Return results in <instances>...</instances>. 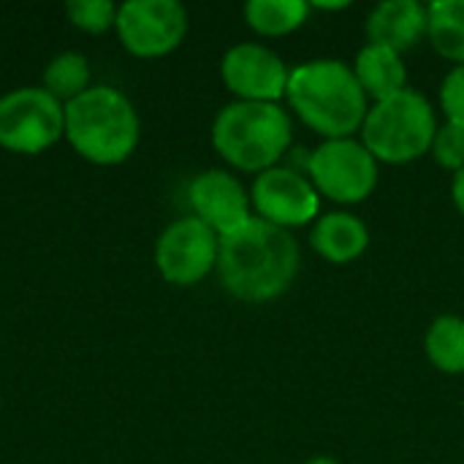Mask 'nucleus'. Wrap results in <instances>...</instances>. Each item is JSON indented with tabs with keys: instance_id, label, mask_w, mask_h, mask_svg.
<instances>
[{
	"instance_id": "f257e3e1",
	"label": "nucleus",
	"mask_w": 464,
	"mask_h": 464,
	"mask_svg": "<svg viewBox=\"0 0 464 464\" xmlns=\"http://www.w3.org/2000/svg\"><path fill=\"white\" fill-rule=\"evenodd\" d=\"M299 272V245L291 231L250 218L242 228L220 237L218 277L223 288L250 304L283 296Z\"/></svg>"
},
{
	"instance_id": "f03ea898",
	"label": "nucleus",
	"mask_w": 464,
	"mask_h": 464,
	"mask_svg": "<svg viewBox=\"0 0 464 464\" xmlns=\"http://www.w3.org/2000/svg\"><path fill=\"white\" fill-rule=\"evenodd\" d=\"M285 98L291 109L315 133L329 139H351L370 111L353 65L343 60H310L291 71Z\"/></svg>"
},
{
	"instance_id": "7ed1b4c3",
	"label": "nucleus",
	"mask_w": 464,
	"mask_h": 464,
	"mask_svg": "<svg viewBox=\"0 0 464 464\" xmlns=\"http://www.w3.org/2000/svg\"><path fill=\"white\" fill-rule=\"evenodd\" d=\"M141 136L139 114L125 92L109 84H92L65 103V141L79 158L95 166L125 163Z\"/></svg>"
},
{
	"instance_id": "20e7f679",
	"label": "nucleus",
	"mask_w": 464,
	"mask_h": 464,
	"mask_svg": "<svg viewBox=\"0 0 464 464\" xmlns=\"http://www.w3.org/2000/svg\"><path fill=\"white\" fill-rule=\"evenodd\" d=\"M218 155L239 171H266L291 144V117L277 103L234 101L212 122Z\"/></svg>"
},
{
	"instance_id": "39448f33",
	"label": "nucleus",
	"mask_w": 464,
	"mask_h": 464,
	"mask_svg": "<svg viewBox=\"0 0 464 464\" xmlns=\"http://www.w3.org/2000/svg\"><path fill=\"white\" fill-rule=\"evenodd\" d=\"M438 120L432 103L405 87L402 92L378 101L362 125V144L383 163H411L432 150Z\"/></svg>"
},
{
	"instance_id": "423d86ee",
	"label": "nucleus",
	"mask_w": 464,
	"mask_h": 464,
	"mask_svg": "<svg viewBox=\"0 0 464 464\" xmlns=\"http://www.w3.org/2000/svg\"><path fill=\"white\" fill-rule=\"evenodd\" d=\"M65 139V106L44 87H16L0 95V147L41 155Z\"/></svg>"
},
{
	"instance_id": "0eeeda50",
	"label": "nucleus",
	"mask_w": 464,
	"mask_h": 464,
	"mask_svg": "<svg viewBox=\"0 0 464 464\" xmlns=\"http://www.w3.org/2000/svg\"><path fill=\"white\" fill-rule=\"evenodd\" d=\"M307 169L315 190L337 204H359L378 188V160L353 136L324 141L310 155Z\"/></svg>"
},
{
	"instance_id": "6e6552de",
	"label": "nucleus",
	"mask_w": 464,
	"mask_h": 464,
	"mask_svg": "<svg viewBox=\"0 0 464 464\" xmlns=\"http://www.w3.org/2000/svg\"><path fill=\"white\" fill-rule=\"evenodd\" d=\"M114 30L128 54L141 60L166 57L188 35V11L177 0H128L120 3Z\"/></svg>"
},
{
	"instance_id": "1a4fd4ad",
	"label": "nucleus",
	"mask_w": 464,
	"mask_h": 464,
	"mask_svg": "<svg viewBox=\"0 0 464 464\" xmlns=\"http://www.w3.org/2000/svg\"><path fill=\"white\" fill-rule=\"evenodd\" d=\"M218 253L220 237L207 223L188 215L166 226L158 237L155 266L166 283L188 288L201 283L212 269H218Z\"/></svg>"
},
{
	"instance_id": "9d476101",
	"label": "nucleus",
	"mask_w": 464,
	"mask_h": 464,
	"mask_svg": "<svg viewBox=\"0 0 464 464\" xmlns=\"http://www.w3.org/2000/svg\"><path fill=\"white\" fill-rule=\"evenodd\" d=\"M318 196L321 193L315 190L313 179L280 166L261 171L250 190V201L258 209V218L285 231L304 226L318 215Z\"/></svg>"
},
{
	"instance_id": "9b49d317",
	"label": "nucleus",
	"mask_w": 464,
	"mask_h": 464,
	"mask_svg": "<svg viewBox=\"0 0 464 464\" xmlns=\"http://www.w3.org/2000/svg\"><path fill=\"white\" fill-rule=\"evenodd\" d=\"M220 76L239 101L277 103L288 90L291 71L269 46L237 44L226 52Z\"/></svg>"
},
{
	"instance_id": "f8f14e48",
	"label": "nucleus",
	"mask_w": 464,
	"mask_h": 464,
	"mask_svg": "<svg viewBox=\"0 0 464 464\" xmlns=\"http://www.w3.org/2000/svg\"><path fill=\"white\" fill-rule=\"evenodd\" d=\"M188 198L193 218L207 223L218 237H226L250 220V196L245 185L223 169L198 174L188 188Z\"/></svg>"
},
{
	"instance_id": "ddd939ff",
	"label": "nucleus",
	"mask_w": 464,
	"mask_h": 464,
	"mask_svg": "<svg viewBox=\"0 0 464 464\" xmlns=\"http://www.w3.org/2000/svg\"><path fill=\"white\" fill-rule=\"evenodd\" d=\"M427 8L416 0H386L367 16V38L372 46H386L397 54L416 46L427 35Z\"/></svg>"
},
{
	"instance_id": "4468645a",
	"label": "nucleus",
	"mask_w": 464,
	"mask_h": 464,
	"mask_svg": "<svg viewBox=\"0 0 464 464\" xmlns=\"http://www.w3.org/2000/svg\"><path fill=\"white\" fill-rule=\"evenodd\" d=\"M310 242L321 258L332 264H351L367 250L370 231L351 212H329L318 218V223L313 226Z\"/></svg>"
},
{
	"instance_id": "2eb2a0df",
	"label": "nucleus",
	"mask_w": 464,
	"mask_h": 464,
	"mask_svg": "<svg viewBox=\"0 0 464 464\" xmlns=\"http://www.w3.org/2000/svg\"><path fill=\"white\" fill-rule=\"evenodd\" d=\"M353 73H356L362 90L367 92V98H372L375 103L402 92L405 82H408L402 54H397L386 46H372V44H367L356 54Z\"/></svg>"
},
{
	"instance_id": "dca6fc26",
	"label": "nucleus",
	"mask_w": 464,
	"mask_h": 464,
	"mask_svg": "<svg viewBox=\"0 0 464 464\" xmlns=\"http://www.w3.org/2000/svg\"><path fill=\"white\" fill-rule=\"evenodd\" d=\"M427 356L435 370L443 375H462L464 372V318L459 315H440L432 321L424 337Z\"/></svg>"
},
{
	"instance_id": "f3484780",
	"label": "nucleus",
	"mask_w": 464,
	"mask_h": 464,
	"mask_svg": "<svg viewBox=\"0 0 464 464\" xmlns=\"http://www.w3.org/2000/svg\"><path fill=\"white\" fill-rule=\"evenodd\" d=\"M310 5L304 0H250L245 5V22L258 35H288L307 19Z\"/></svg>"
},
{
	"instance_id": "a211bd4d",
	"label": "nucleus",
	"mask_w": 464,
	"mask_h": 464,
	"mask_svg": "<svg viewBox=\"0 0 464 464\" xmlns=\"http://www.w3.org/2000/svg\"><path fill=\"white\" fill-rule=\"evenodd\" d=\"M427 16V35L435 52L464 65V0H435Z\"/></svg>"
},
{
	"instance_id": "6ab92c4d",
	"label": "nucleus",
	"mask_w": 464,
	"mask_h": 464,
	"mask_svg": "<svg viewBox=\"0 0 464 464\" xmlns=\"http://www.w3.org/2000/svg\"><path fill=\"white\" fill-rule=\"evenodd\" d=\"M41 87L57 98L63 106L71 103L73 98H79L82 92H87L90 84V60L79 52H60L54 54L41 76Z\"/></svg>"
},
{
	"instance_id": "aec40b11",
	"label": "nucleus",
	"mask_w": 464,
	"mask_h": 464,
	"mask_svg": "<svg viewBox=\"0 0 464 464\" xmlns=\"http://www.w3.org/2000/svg\"><path fill=\"white\" fill-rule=\"evenodd\" d=\"M117 11L120 5L111 0H71L65 3V16L68 22L90 35H101L114 30L117 24Z\"/></svg>"
},
{
	"instance_id": "412c9836",
	"label": "nucleus",
	"mask_w": 464,
	"mask_h": 464,
	"mask_svg": "<svg viewBox=\"0 0 464 464\" xmlns=\"http://www.w3.org/2000/svg\"><path fill=\"white\" fill-rule=\"evenodd\" d=\"M430 152L435 155L438 166H443L454 174L464 169V125H457V122H446L443 128L438 125Z\"/></svg>"
},
{
	"instance_id": "4be33fe9",
	"label": "nucleus",
	"mask_w": 464,
	"mask_h": 464,
	"mask_svg": "<svg viewBox=\"0 0 464 464\" xmlns=\"http://www.w3.org/2000/svg\"><path fill=\"white\" fill-rule=\"evenodd\" d=\"M440 103L449 117V122L464 125V65H457L449 71L440 87Z\"/></svg>"
},
{
	"instance_id": "5701e85b",
	"label": "nucleus",
	"mask_w": 464,
	"mask_h": 464,
	"mask_svg": "<svg viewBox=\"0 0 464 464\" xmlns=\"http://www.w3.org/2000/svg\"><path fill=\"white\" fill-rule=\"evenodd\" d=\"M451 198L457 204V209L464 215V169H459L454 174V182H451Z\"/></svg>"
},
{
	"instance_id": "b1692460",
	"label": "nucleus",
	"mask_w": 464,
	"mask_h": 464,
	"mask_svg": "<svg viewBox=\"0 0 464 464\" xmlns=\"http://www.w3.org/2000/svg\"><path fill=\"white\" fill-rule=\"evenodd\" d=\"M313 8H324V11H340V8H348V3H313Z\"/></svg>"
},
{
	"instance_id": "393cba45",
	"label": "nucleus",
	"mask_w": 464,
	"mask_h": 464,
	"mask_svg": "<svg viewBox=\"0 0 464 464\" xmlns=\"http://www.w3.org/2000/svg\"><path fill=\"white\" fill-rule=\"evenodd\" d=\"M304 464H340L337 459H332V457H313V459H307Z\"/></svg>"
},
{
	"instance_id": "a878e982",
	"label": "nucleus",
	"mask_w": 464,
	"mask_h": 464,
	"mask_svg": "<svg viewBox=\"0 0 464 464\" xmlns=\"http://www.w3.org/2000/svg\"><path fill=\"white\" fill-rule=\"evenodd\" d=\"M0 408H3V397H0Z\"/></svg>"
}]
</instances>
